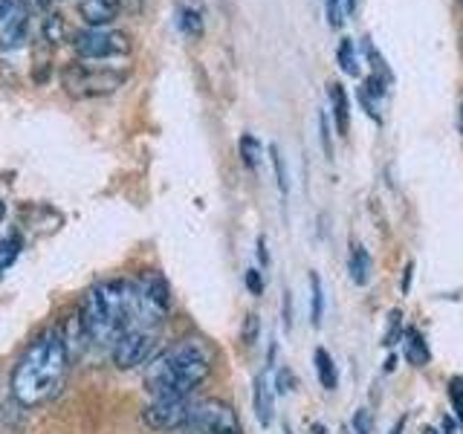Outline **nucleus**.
Here are the masks:
<instances>
[{"mask_svg": "<svg viewBox=\"0 0 463 434\" xmlns=\"http://www.w3.org/2000/svg\"><path fill=\"white\" fill-rule=\"evenodd\" d=\"M269 159H272V168H275V183H279L281 194H287V188H289V183H287V165H284V156L279 151V145H269Z\"/></svg>", "mask_w": 463, "mask_h": 434, "instance_id": "412c9836", "label": "nucleus"}, {"mask_svg": "<svg viewBox=\"0 0 463 434\" xmlns=\"http://www.w3.org/2000/svg\"><path fill=\"white\" fill-rule=\"evenodd\" d=\"M258 333H260V322H258L255 313H250V316H246V322H243V344L252 347L258 342Z\"/></svg>", "mask_w": 463, "mask_h": 434, "instance_id": "393cba45", "label": "nucleus"}, {"mask_svg": "<svg viewBox=\"0 0 463 434\" xmlns=\"http://www.w3.org/2000/svg\"><path fill=\"white\" fill-rule=\"evenodd\" d=\"M79 9L90 26H105L119 14V0H81Z\"/></svg>", "mask_w": 463, "mask_h": 434, "instance_id": "f8f14e48", "label": "nucleus"}, {"mask_svg": "<svg viewBox=\"0 0 463 434\" xmlns=\"http://www.w3.org/2000/svg\"><path fill=\"white\" fill-rule=\"evenodd\" d=\"M325 9H327V21L333 29H339L345 24V4L342 0H325Z\"/></svg>", "mask_w": 463, "mask_h": 434, "instance_id": "b1692460", "label": "nucleus"}, {"mask_svg": "<svg viewBox=\"0 0 463 434\" xmlns=\"http://www.w3.org/2000/svg\"><path fill=\"white\" fill-rule=\"evenodd\" d=\"M177 24L185 35H200L203 33V14L194 6H180L177 9Z\"/></svg>", "mask_w": 463, "mask_h": 434, "instance_id": "f3484780", "label": "nucleus"}, {"mask_svg": "<svg viewBox=\"0 0 463 434\" xmlns=\"http://www.w3.org/2000/svg\"><path fill=\"white\" fill-rule=\"evenodd\" d=\"M284 327H293V307H289V293H284Z\"/></svg>", "mask_w": 463, "mask_h": 434, "instance_id": "7c9ffc66", "label": "nucleus"}, {"mask_svg": "<svg viewBox=\"0 0 463 434\" xmlns=\"http://www.w3.org/2000/svg\"><path fill=\"white\" fill-rule=\"evenodd\" d=\"M325 316V287H322V275L310 272V322L313 327L322 325Z\"/></svg>", "mask_w": 463, "mask_h": 434, "instance_id": "2eb2a0df", "label": "nucleus"}, {"mask_svg": "<svg viewBox=\"0 0 463 434\" xmlns=\"http://www.w3.org/2000/svg\"><path fill=\"white\" fill-rule=\"evenodd\" d=\"M192 402L194 397H159V400H151L145 405L142 411V420L145 426L154 429V431H180L188 420V411H192Z\"/></svg>", "mask_w": 463, "mask_h": 434, "instance_id": "0eeeda50", "label": "nucleus"}, {"mask_svg": "<svg viewBox=\"0 0 463 434\" xmlns=\"http://www.w3.org/2000/svg\"><path fill=\"white\" fill-rule=\"evenodd\" d=\"M174 434H243L241 420L223 400H194L188 420Z\"/></svg>", "mask_w": 463, "mask_h": 434, "instance_id": "20e7f679", "label": "nucleus"}, {"mask_svg": "<svg viewBox=\"0 0 463 434\" xmlns=\"http://www.w3.org/2000/svg\"><path fill=\"white\" fill-rule=\"evenodd\" d=\"M156 339H159V330H128L125 336L116 339V344L110 347V359L116 368L130 371L137 365H145V362L154 359L156 351Z\"/></svg>", "mask_w": 463, "mask_h": 434, "instance_id": "423d86ee", "label": "nucleus"}, {"mask_svg": "<svg viewBox=\"0 0 463 434\" xmlns=\"http://www.w3.org/2000/svg\"><path fill=\"white\" fill-rule=\"evenodd\" d=\"M342 4H345V12H356V0H342Z\"/></svg>", "mask_w": 463, "mask_h": 434, "instance_id": "473e14b6", "label": "nucleus"}, {"mask_svg": "<svg viewBox=\"0 0 463 434\" xmlns=\"http://www.w3.org/2000/svg\"><path fill=\"white\" fill-rule=\"evenodd\" d=\"M405 423H409V414H402V417L397 420V423H394V429H391V434H402Z\"/></svg>", "mask_w": 463, "mask_h": 434, "instance_id": "2f4dec72", "label": "nucleus"}, {"mask_svg": "<svg viewBox=\"0 0 463 434\" xmlns=\"http://www.w3.org/2000/svg\"><path fill=\"white\" fill-rule=\"evenodd\" d=\"M336 58H339V64H342V70L347 72V76H356L359 67H356V50H354V41L351 38H342L339 41Z\"/></svg>", "mask_w": 463, "mask_h": 434, "instance_id": "6ab92c4d", "label": "nucleus"}, {"mask_svg": "<svg viewBox=\"0 0 463 434\" xmlns=\"http://www.w3.org/2000/svg\"><path fill=\"white\" fill-rule=\"evenodd\" d=\"M252 409H255V417L258 423L269 429L272 417H275V388L269 382L267 373H258L255 376V388H252Z\"/></svg>", "mask_w": 463, "mask_h": 434, "instance_id": "1a4fd4ad", "label": "nucleus"}, {"mask_svg": "<svg viewBox=\"0 0 463 434\" xmlns=\"http://www.w3.org/2000/svg\"><path fill=\"white\" fill-rule=\"evenodd\" d=\"M72 47H76L81 61H108V58H122L130 52V41L125 33H116V29L105 26H87L72 38Z\"/></svg>", "mask_w": 463, "mask_h": 434, "instance_id": "39448f33", "label": "nucleus"}, {"mask_svg": "<svg viewBox=\"0 0 463 434\" xmlns=\"http://www.w3.org/2000/svg\"><path fill=\"white\" fill-rule=\"evenodd\" d=\"M243 281H246V289H250L252 296H260V293H264V278H260V272H258V269H246Z\"/></svg>", "mask_w": 463, "mask_h": 434, "instance_id": "bb28decb", "label": "nucleus"}, {"mask_svg": "<svg viewBox=\"0 0 463 434\" xmlns=\"http://www.w3.org/2000/svg\"><path fill=\"white\" fill-rule=\"evenodd\" d=\"M241 156H243V165L250 168V171L258 168V163H260V142L252 134L241 137Z\"/></svg>", "mask_w": 463, "mask_h": 434, "instance_id": "a211bd4d", "label": "nucleus"}, {"mask_svg": "<svg viewBox=\"0 0 463 434\" xmlns=\"http://www.w3.org/2000/svg\"><path fill=\"white\" fill-rule=\"evenodd\" d=\"M70 368L67 342L58 330H43L21 354L12 371V394L24 409L50 402L64 385Z\"/></svg>", "mask_w": 463, "mask_h": 434, "instance_id": "f03ea898", "label": "nucleus"}, {"mask_svg": "<svg viewBox=\"0 0 463 434\" xmlns=\"http://www.w3.org/2000/svg\"><path fill=\"white\" fill-rule=\"evenodd\" d=\"M128 79L125 70H116L108 64H87V61H72L64 67L61 81L70 96L76 99H90V96H108L116 87H122Z\"/></svg>", "mask_w": 463, "mask_h": 434, "instance_id": "7ed1b4c3", "label": "nucleus"}, {"mask_svg": "<svg viewBox=\"0 0 463 434\" xmlns=\"http://www.w3.org/2000/svg\"><path fill=\"white\" fill-rule=\"evenodd\" d=\"M423 434H440V431H438V429H431V426H426V429H423Z\"/></svg>", "mask_w": 463, "mask_h": 434, "instance_id": "c9c22d12", "label": "nucleus"}, {"mask_svg": "<svg viewBox=\"0 0 463 434\" xmlns=\"http://www.w3.org/2000/svg\"><path fill=\"white\" fill-rule=\"evenodd\" d=\"M347 272H351L354 284L365 287L371 281V255L362 243L351 246V258H347Z\"/></svg>", "mask_w": 463, "mask_h": 434, "instance_id": "4468645a", "label": "nucleus"}, {"mask_svg": "<svg viewBox=\"0 0 463 434\" xmlns=\"http://www.w3.org/2000/svg\"><path fill=\"white\" fill-rule=\"evenodd\" d=\"M325 431H327V429H325L322 423H318V426H313V434H325Z\"/></svg>", "mask_w": 463, "mask_h": 434, "instance_id": "f704fd0d", "label": "nucleus"}, {"mask_svg": "<svg viewBox=\"0 0 463 434\" xmlns=\"http://www.w3.org/2000/svg\"><path fill=\"white\" fill-rule=\"evenodd\" d=\"M258 260H260V267H269V252H267V238L264 235L258 238Z\"/></svg>", "mask_w": 463, "mask_h": 434, "instance_id": "c756f323", "label": "nucleus"}, {"mask_svg": "<svg viewBox=\"0 0 463 434\" xmlns=\"http://www.w3.org/2000/svg\"><path fill=\"white\" fill-rule=\"evenodd\" d=\"M460 125H463V110H460Z\"/></svg>", "mask_w": 463, "mask_h": 434, "instance_id": "e433bc0d", "label": "nucleus"}, {"mask_svg": "<svg viewBox=\"0 0 463 434\" xmlns=\"http://www.w3.org/2000/svg\"><path fill=\"white\" fill-rule=\"evenodd\" d=\"M354 431L356 434H373V417L368 409H356L354 414Z\"/></svg>", "mask_w": 463, "mask_h": 434, "instance_id": "a878e982", "label": "nucleus"}, {"mask_svg": "<svg viewBox=\"0 0 463 434\" xmlns=\"http://www.w3.org/2000/svg\"><path fill=\"white\" fill-rule=\"evenodd\" d=\"M296 385H298V380H296L293 368H281L279 373H275V380H272L275 394H289V391H296Z\"/></svg>", "mask_w": 463, "mask_h": 434, "instance_id": "5701e85b", "label": "nucleus"}, {"mask_svg": "<svg viewBox=\"0 0 463 434\" xmlns=\"http://www.w3.org/2000/svg\"><path fill=\"white\" fill-rule=\"evenodd\" d=\"M402 336V313L400 310H391L388 313V327H385V336H383V344L385 347H394Z\"/></svg>", "mask_w": 463, "mask_h": 434, "instance_id": "aec40b11", "label": "nucleus"}, {"mask_svg": "<svg viewBox=\"0 0 463 434\" xmlns=\"http://www.w3.org/2000/svg\"><path fill=\"white\" fill-rule=\"evenodd\" d=\"M38 4H47V0H38Z\"/></svg>", "mask_w": 463, "mask_h": 434, "instance_id": "4c0bfd02", "label": "nucleus"}, {"mask_svg": "<svg viewBox=\"0 0 463 434\" xmlns=\"http://www.w3.org/2000/svg\"><path fill=\"white\" fill-rule=\"evenodd\" d=\"M318 130H322V145H325V154H333V145H330V127H327V116L322 113L318 116Z\"/></svg>", "mask_w": 463, "mask_h": 434, "instance_id": "c85d7f7f", "label": "nucleus"}, {"mask_svg": "<svg viewBox=\"0 0 463 434\" xmlns=\"http://www.w3.org/2000/svg\"><path fill=\"white\" fill-rule=\"evenodd\" d=\"M411 281H414V264L409 260V264H405V269H402V284H400V293L402 296L411 293Z\"/></svg>", "mask_w": 463, "mask_h": 434, "instance_id": "cd10ccee", "label": "nucleus"}, {"mask_svg": "<svg viewBox=\"0 0 463 434\" xmlns=\"http://www.w3.org/2000/svg\"><path fill=\"white\" fill-rule=\"evenodd\" d=\"M21 238L18 235H9V238H4L0 241V278L12 269V264L18 260V255H21Z\"/></svg>", "mask_w": 463, "mask_h": 434, "instance_id": "dca6fc26", "label": "nucleus"}, {"mask_svg": "<svg viewBox=\"0 0 463 434\" xmlns=\"http://www.w3.org/2000/svg\"><path fill=\"white\" fill-rule=\"evenodd\" d=\"M214 368V347L200 336H185L156 354L145 365L142 385L151 394L159 397H192L194 391L209 380Z\"/></svg>", "mask_w": 463, "mask_h": 434, "instance_id": "f257e3e1", "label": "nucleus"}, {"mask_svg": "<svg viewBox=\"0 0 463 434\" xmlns=\"http://www.w3.org/2000/svg\"><path fill=\"white\" fill-rule=\"evenodd\" d=\"M313 365H316V376H318V382H322V388L325 391H336V385H339V368H336V362H333L327 347H316Z\"/></svg>", "mask_w": 463, "mask_h": 434, "instance_id": "ddd939ff", "label": "nucleus"}, {"mask_svg": "<svg viewBox=\"0 0 463 434\" xmlns=\"http://www.w3.org/2000/svg\"><path fill=\"white\" fill-rule=\"evenodd\" d=\"M402 342H405L402 354H405V359H409V365H414V368L429 365L431 347H429V342H426L423 333H420L417 327H405V330H402Z\"/></svg>", "mask_w": 463, "mask_h": 434, "instance_id": "9d476101", "label": "nucleus"}, {"mask_svg": "<svg viewBox=\"0 0 463 434\" xmlns=\"http://www.w3.org/2000/svg\"><path fill=\"white\" fill-rule=\"evenodd\" d=\"M4 217H6V203L0 200V223H4Z\"/></svg>", "mask_w": 463, "mask_h": 434, "instance_id": "72a5a7b5", "label": "nucleus"}, {"mask_svg": "<svg viewBox=\"0 0 463 434\" xmlns=\"http://www.w3.org/2000/svg\"><path fill=\"white\" fill-rule=\"evenodd\" d=\"M449 400H452L458 423L463 426V376H452V380H449Z\"/></svg>", "mask_w": 463, "mask_h": 434, "instance_id": "4be33fe9", "label": "nucleus"}, {"mask_svg": "<svg viewBox=\"0 0 463 434\" xmlns=\"http://www.w3.org/2000/svg\"><path fill=\"white\" fill-rule=\"evenodd\" d=\"M330 108H333V122H336V134L345 139L347 130H351V101H347L345 84L339 81L330 84Z\"/></svg>", "mask_w": 463, "mask_h": 434, "instance_id": "9b49d317", "label": "nucleus"}, {"mask_svg": "<svg viewBox=\"0 0 463 434\" xmlns=\"http://www.w3.org/2000/svg\"><path fill=\"white\" fill-rule=\"evenodd\" d=\"M29 41V4L0 0V50L14 52Z\"/></svg>", "mask_w": 463, "mask_h": 434, "instance_id": "6e6552de", "label": "nucleus"}]
</instances>
